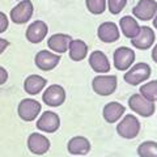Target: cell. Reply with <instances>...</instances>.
<instances>
[{"instance_id":"6da1fadb","label":"cell","mask_w":157,"mask_h":157,"mask_svg":"<svg viewBox=\"0 0 157 157\" xmlns=\"http://www.w3.org/2000/svg\"><path fill=\"white\" fill-rule=\"evenodd\" d=\"M151 75H152L151 66L144 62H140V63H136V64L134 63V64L126 71L123 78L128 85L136 86V85H140V84H143V82L148 81Z\"/></svg>"},{"instance_id":"7a4b0ae2","label":"cell","mask_w":157,"mask_h":157,"mask_svg":"<svg viewBox=\"0 0 157 157\" xmlns=\"http://www.w3.org/2000/svg\"><path fill=\"white\" fill-rule=\"evenodd\" d=\"M118 88V78L115 75H97L92 80V89L98 96L106 97L113 94Z\"/></svg>"},{"instance_id":"3957f363","label":"cell","mask_w":157,"mask_h":157,"mask_svg":"<svg viewBox=\"0 0 157 157\" xmlns=\"http://www.w3.org/2000/svg\"><path fill=\"white\" fill-rule=\"evenodd\" d=\"M140 121L136 118V115L126 114L121 118L119 123L117 126V132L121 137L126 140H132L139 135L140 132Z\"/></svg>"},{"instance_id":"277c9868","label":"cell","mask_w":157,"mask_h":157,"mask_svg":"<svg viewBox=\"0 0 157 157\" xmlns=\"http://www.w3.org/2000/svg\"><path fill=\"white\" fill-rule=\"evenodd\" d=\"M128 107L135 114L143 118H151L156 111L155 102L148 101L140 93H135L128 98Z\"/></svg>"},{"instance_id":"5b68a950","label":"cell","mask_w":157,"mask_h":157,"mask_svg":"<svg viewBox=\"0 0 157 157\" xmlns=\"http://www.w3.org/2000/svg\"><path fill=\"white\" fill-rule=\"evenodd\" d=\"M42 106L34 98H24L17 106V114L24 122H33L41 114Z\"/></svg>"},{"instance_id":"8992f818","label":"cell","mask_w":157,"mask_h":157,"mask_svg":"<svg viewBox=\"0 0 157 157\" xmlns=\"http://www.w3.org/2000/svg\"><path fill=\"white\" fill-rule=\"evenodd\" d=\"M34 13V7L32 0H21L17 6H14L11 11V21L16 25H24L28 21H30V18Z\"/></svg>"},{"instance_id":"52a82bcc","label":"cell","mask_w":157,"mask_h":157,"mask_svg":"<svg viewBox=\"0 0 157 157\" xmlns=\"http://www.w3.org/2000/svg\"><path fill=\"white\" fill-rule=\"evenodd\" d=\"M113 60H114V67L118 71L126 72L135 63V51L130 47L121 46L114 51Z\"/></svg>"},{"instance_id":"ba28073f","label":"cell","mask_w":157,"mask_h":157,"mask_svg":"<svg viewBox=\"0 0 157 157\" xmlns=\"http://www.w3.org/2000/svg\"><path fill=\"white\" fill-rule=\"evenodd\" d=\"M37 128L45 134H54L60 128V118L54 111H43L42 115L38 117Z\"/></svg>"},{"instance_id":"9c48e42d","label":"cell","mask_w":157,"mask_h":157,"mask_svg":"<svg viewBox=\"0 0 157 157\" xmlns=\"http://www.w3.org/2000/svg\"><path fill=\"white\" fill-rule=\"evenodd\" d=\"M42 101L43 104L50 107H59L66 101V89L62 85L52 84L43 92Z\"/></svg>"},{"instance_id":"30bf717a","label":"cell","mask_w":157,"mask_h":157,"mask_svg":"<svg viewBox=\"0 0 157 157\" xmlns=\"http://www.w3.org/2000/svg\"><path fill=\"white\" fill-rule=\"evenodd\" d=\"M26 145H28V149H29L30 153L36 155V156H42V155H45L50 151L51 143L43 134H39V132H32L28 137Z\"/></svg>"},{"instance_id":"8fae6325","label":"cell","mask_w":157,"mask_h":157,"mask_svg":"<svg viewBox=\"0 0 157 157\" xmlns=\"http://www.w3.org/2000/svg\"><path fill=\"white\" fill-rule=\"evenodd\" d=\"M157 12L156 0H139V3L132 8V14L140 21H151Z\"/></svg>"},{"instance_id":"7c38bea8","label":"cell","mask_w":157,"mask_h":157,"mask_svg":"<svg viewBox=\"0 0 157 157\" xmlns=\"http://www.w3.org/2000/svg\"><path fill=\"white\" fill-rule=\"evenodd\" d=\"M34 63H36L37 68L47 72L54 70L60 63V55L50 50H41L37 52L36 58H34Z\"/></svg>"},{"instance_id":"4fadbf2b","label":"cell","mask_w":157,"mask_h":157,"mask_svg":"<svg viewBox=\"0 0 157 157\" xmlns=\"http://www.w3.org/2000/svg\"><path fill=\"white\" fill-rule=\"evenodd\" d=\"M156 41V34L153 32V29L149 26H140L139 34L131 39V45L137 50H148L155 45Z\"/></svg>"},{"instance_id":"5bb4252c","label":"cell","mask_w":157,"mask_h":157,"mask_svg":"<svg viewBox=\"0 0 157 157\" xmlns=\"http://www.w3.org/2000/svg\"><path fill=\"white\" fill-rule=\"evenodd\" d=\"M97 37L100 41L105 43H113L119 39L121 37V30L115 22L111 21H105L102 22L97 29Z\"/></svg>"},{"instance_id":"9a60e30c","label":"cell","mask_w":157,"mask_h":157,"mask_svg":"<svg viewBox=\"0 0 157 157\" xmlns=\"http://www.w3.org/2000/svg\"><path fill=\"white\" fill-rule=\"evenodd\" d=\"M47 33H48L47 24L45 21H41V20H37V21H33L28 26L25 36L30 43H39L46 38Z\"/></svg>"},{"instance_id":"2e32d148","label":"cell","mask_w":157,"mask_h":157,"mask_svg":"<svg viewBox=\"0 0 157 157\" xmlns=\"http://www.w3.org/2000/svg\"><path fill=\"white\" fill-rule=\"evenodd\" d=\"M90 149V141L84 136H73L67 143V151L72 156H85L89 153Z\"/></svg>"},{"instance_id":"e0dca14e","label":"cell","mask_w":157,"mask_h":157,"mask_svg":"<svg viewBox=\"0 0 157 157\" xmlns=\"http://www.w3.org/2000/svg\"><path fill=\"white\" fill-rule=\"evenodd\" d=\"M71 41H72V38H71V36H68V34L56 33V34H52V36L48 38L47 47L50 48V51L62 55V54L68 51Z\"/></svg>"},{"instance_id":"ac0fdd59","label":"cell","mask_w":157,"mask_h":157,"mask_svg":"<svg viewBox=\"0 0 157 157\" xmlns=\"http://www.w3.org/2000/svg\"><path fill=\"white\" fill-rule=\"evenodd\" d=\"M89 66L96 73H109L110 72V62L109 58L106 56L105 52H102L100 50L93 51L89 55Z\"/></svg>"},{"instance_id":"d6986e66","label":"cell","mask_w":157,"mask_h":157,"mask_svg":"<svg viewBox=\"0 0 157 157\" xmlns=\"http://www.w3.org/2000/svg\"><path fill=\"white\" fill-rule=\"evenodd\" d=\"M126 107L117 101H111L106 104L104 110H102V117L107 123H115V122L121 121V118L124 115Z\"/></svg>"},{"instance_id":"ffe728a7","label":"cell","mask_w":157,"mask_h":157,"mask_svg":"<svg viewBox=\"0 0 157 157\" xmlns=\"http://www.w3.org/2000/svg\"><path fill=\"white\" fill-rule=\"evenodd\" d=\"M46 85H47V80L45 77L39 75H30L24 81V90L30 96H36L45 89Z\"/></svg>"},{"instance_id":"44dd1931","label":"cell","mask_w":157,"mask_h":157,"mask_svg":"<svg viewBox=\"0 0 157 157\" xmlns=\"http://www.w3.org/2000/svg\"><path fill=\"white\" fill-rule=\"evenodd\" d=\"M119 30L123 33V36L128 39L135 38L140 32V25L136 21L135 17L132 16H124L119 21Z\"/></svg>"},{"instance_id":"7402d4cb","label":"cell","mask_w":157,"mask_h":157,"mask_svg":"<svg viewBox=\"0 0 157 157\" xmlns=\"http://www.w3.org/2000/svg\"><path fill=\"white\" fill-rule=\"evenodd\" d=\"M68 54L73 62L84 60L88 55V45L82 39H72L68 47Z\"/></svg>"},{"instance_id":"603a6c76","label":"cell","mask_w":157,"mask_h":157,"mask_svg":"<svg viewBox=\"0 0 157 157\" xmlns=\"http://www.w3.org/2000/svg\"><path fill=\"white\" fill-rule=\"evenodd\" d=\"M139 93L151 102H157V80H151L140 85Z\"/></svg>"},{"instance_id":"cb8c5ba5","label":"cell","mask_w":157,"mask_h":157,"mask_svg":"<svg viewBox=\"0 0 157 157\" xmlns=\"http://www.w3.org/2000/svg\"><path fill=\"white\" fill-rule=\"evenodd\" d=\"M139 157H157V141L147 140L137 147Z\"/></svg>"},{"instance_id":"d4e9b609","label":"cell","mask_w":157,"mask_h":157,"mask_svg":"<svg viewBox=\"0 0 157 157\" xmlns=\"http://www.w3.org/2000/svg\"><path fill=\"white\" fill-rule=\"evenodd\" d=\"M86 8L92 14H102L107 8L106 0H85Z\"/></svg>"},{"instance_id":"484cf974","label":"cell","mask_w":157,"mask_h":157,"mask_svg":"<svg viewBox=\"0 0 157 157\" xmlns=\"http://www.w3.org/2000/svg\"><path fill=\"white\" fill-rule=\"evenodd\" d=\"M106 4L111 14H119L126 7L127 0H106Z\"/></svg>"},{"instance_id":"4316f807","label":"cell","mask_w":157,"mask_h":157,"mask_svg":"<svg viewBox=\"0 0 157 157\" xmlns=\"http://www.w3.org/2000/svg\"><path fill=\"white\" fill-rule=\"evenodd\" d=\"M8 25H9V20L7 17V14L3 13V12H0V34L4 33V32H7Z\"/></svg>"},{"instance_id":"83f0119b","label":"cell","mask_w":157,"mask_h":157,"mask_svg":"<svg viewBox=\"0 0 157 157\" xmlns=\"http://www.w3.org/2000/svg\"><path fill=\"white\" fill-rule=\"evenodd\" d=\"M8 80V71L4 67H0V86L6 84Z\"/></svg>"},{"instance_id":"f1b7e54d","label":"cell","mask_w":157,"mask_h":157,"mask_svg":"<svg viewBox=\"0 0 157 157\" xmlns=\"http://www.w3.org/2000/svg\"><path fill=\"white\" fill-rule=\"evenodd\" d=\"M8 46H9V42L7 41V39L0 38V55L6 51V48H8Z\"/></svg>"},{"instance_id":"f546056e","label":"cell","mask_w":157,"mask_h":157,"mask_svg":"<svg viewBox=\"0 0 157 157\" xmlns=\"http://www.w3.org/2000/svg\"><path fill=\"white\" fill-rule=\"evenodd\" d=\"M152 60L157 63V43L153 46V48H152Z\"/></svg>"},{"instance_id":"4dcf8cb0","label":"cell","mask_w":157,"mask_h":157,"mask_svg":"<svg viewBox=\"0 0 157 157\" xmlns=\"http://www.w3.org/2000/svg\"><path fill=\"white\" fill-rule=\"evenodd\" d=\"M153 28L157 30V12H156V14H155V17H153Z\"/></svg>"},{"instance_id":"1f68e13d","label":"cell","mask_w":157,"mask_h":157,"mask_svg":"<svg viewBox=\"0 0 157 157\" xmlns=\"http://www.w3.org/2000/svg\"><path fill=\"white\" fill-rule=\"evenodd\" d=\"M82 157H84V156H82Z\"/></svg>"}]
</instances>
